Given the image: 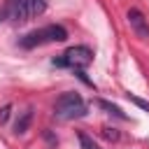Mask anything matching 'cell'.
Listing matches in <instances>:
<instances>
[{
  "label": "cell",
  "mask_w": 149,
  "mask_h": 149,
  "mask_svg": "<svg viewBox=\"0 0 149 149\" xmlns=\"http://www.w3.org/2000/svg\"><path fill=\"white\" fill-rule=\"evenodd\" d=\"M68 40V30L58 23H51V26H44L40 30H30L28 35H23L19 40V44L23 49H33V47H40V44H51V42H65Z\"/></svg>",
  "instance_id": "cell-1"
},
{
  "label": "cell",
  "mask_w": 149,
  "mask_h": 149,
  "mask_svg": "<svg viewBox=\"0 0 149 149\" xmlns=\"http://www.w3.org/2000/svg\"><path fill=\"white\" fill-rule=\"evenodd\" d=\"M54 114H56L58 119H65V121L79 119V116L86 114V105H84V100H81V95H79L77 91H68V93H61V95L56 98V102H54Z\"/></svg>",
  "instance_id": "cell-2"
},
{
  "label": "cell",
  "mask_w": 149,
  "mask_h": 149,
  "mask_svg": "<svg viewBox=\"0 0 149 149\" xmlns=\"http://www.w3.org/2000/svg\"><path fill=\"white\" fill-rule=\"evenodd\" d=\"M91 61H93V51L86 44H77V47H70L63 56L54 58L51 63L56 68H70L77 72V70H84L86 65H91Z\"/></svg>",
  "instance_id": "cell-3"
},
{
  "label": "cell",
  "mask_w": 149,
  "mask_h": 149,
  "mask_svg": "<svg viewBox=\"0 0 149 149\" xmlns=\"http://www.w3.org/2000/svg\"><path fill=\"white\" fill-rule=\"evenodd\" d=\"M44 9H47V0H14L9 7V14L16 23H23L40 16Z\"/></svg>",
  "instance_id": "cell-4"
},
{
  "label": "cell",
  "mask_w": 149,
  "mask_h": 149,
  "mask_svg": "<svg viewBox=\"0 0 149 149\" xmlns=\"http://www.w3.org/2000/svg\"><path fill=\"white\" fill-rule=\"evenodd\" d=\"M126 16H128V23H130V28L137 33V37H149V23H147V19H144V14H142L140 9L130 7Z\"/></svg>",
  "instance_id": "cell-5"
},
{
  "label": "cell",
  "mask_w": 149,
  "mask_h": 149,
  "mask_svg": "<svg viewBox=\"0 0 149 149\" xmlns=\"http://www.w3.org/2000/svg\"><path fill=\"white\" fill-rule=\"evenodd\" d=\"M30 121H33V107H26V109L16 116V121H14V133H16V135H23V133L30 128Z\"/></svg>",
  "instance_id": "cell-6"
},
{
  "label": "cell",
  "mask_w": 149,
  "mask_h": 149,
  "mask_svg": "<svg viewBox=\"0 0 149 149\" xmlns=\"http://www.w3.org/2000/svg\"><path fill=\"white\" fill-rule=\"evenodd\" d=\"M95 105H98L100 109H105L107 114H112V116L128 119V116H126V112H121V107H116V105H112V102H107V100H95Z\"/></svg>",
  "instance_id": "cell-7"
},
{
  "label": "cell",
  "mask_w": 149,
  "mask_h": 149,
  "mask_svg": "<svg viewBox=\"0 0 149 149\" xmlns=\"http://www.w3.org/2000/svg\"><path fill=\"white\" fill-rule=\"evenodd\" d=\"M77 137H79L81 149H98V144L93 142V137H91V135H86L84 130H79V133H77Z\"/></svg>",
  "instance_id": "cell-8"
},
{
  "label": "cell",
  "mask_w": 149,
  "mask_h": 149,
  "mask_svg": "<svg viewBox=\"0 0 149 149\" xmlns=\"http://www.w3.org/2000/svg\"><path fill=\"white\" fill-rule=\"evenodd\" d=\"M126 95H128V100H130L133 105H137L140 109H144V112L149 114V102H147V100H142V98H137V95H133V93H126Z\"/></svg>",
  "instance_id": "cell-9"
},
{
  "label": "cell",
  "mask_w": 149,
  "mask_h": 149,
  "mask_svg": "<svg viewBox=\"0 0 149 149\" xmlns=\"http://www.w3.org/2000/svg\"><path fill=\"white\" fill-rule=\"evenodd\" d=\"M102 137L109 140V142H116L119 140V130L116 128H102Z\"/></svg>",
  "instance_id": "cell-10"
},
{
  "label": "cell",
  "mask_w": 149,
  "mask_h": 149,
  "mask_svg": "<svg viewBox=\"0 0 149 149\" xmlns=\"http://www.w3.org/2000/svg\"><path fill=\"white\" fill-rule=\"evenodd\" d=\"M9 114H12V105H5V107L0 109V123H7Z\"/></svg>",
  "instance_id": "cell-11"
}]
</instances>
